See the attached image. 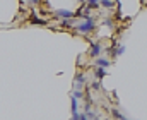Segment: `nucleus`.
Returning a JSON list of instances; mask_svg holds the SVG:
<instances>
[{"mask_svg": "<svg viewBox=\"0 0 147 120\" xmlns=\"http://www.w3.org/2000/svg\"><path fill=\"white\" fill-rule=\"evenodd\" d=\"M75 29H77L80 35H91V33L96 29V22H94V19H87V21H82L80 24H77Z\"/></svg>", "mask_w": 147, "mask_h": 120, "instance_id": "obj_1", "label": "nucleus"}, {"mask_svg": "<svg viewBox=\"0 0 147 120\" xmlns=\"http://www.w3.org/2000/svg\"><path fill=\"white\" fill-rule=\"evenodd\" d=\"M101 52H103V46H101V43H98V41L91 43V48H89V57H92V58H98V57L101 55Z\"/></svg>", "mask_w": 147, "mask_h": 120, "instance_id": "obj_2", "label": "nucleus"}, {"mask_svg": "<svg viewBox=\"0 0 147 120\" xmlns=\"http://www.w3.org/2000/svg\"><path fill=\"white\" fill-rule=\"evenodd\" d=\"M75 84H74V91H80V87L84 86V82H86V77H84V74H80V72H77L75 74V81H74Z\"/></svg>", "mask_w": 147, "mask_h": 120, "instance_id": "obj_3", "label": "nucleus"}, {"mask_svg": "<svg viewBox=\"0 0 147 120\" xmlns=\"http://www.w3.org/2000/svg\"><path fill=\"white\" fill-rule=\"evenodd\" d=\"M57 16L62 17V19H74V12L72 10H57Z\"/></svg>", "mask_w": 147, "mask_h": 120, "instance_id": "obj_4", "label": "nucleus"}, {"mask_svg": "<svg viewBox=\"0 0 147 120\" xmlns=\"http://www.w3.org/2000/svg\"><path fill=\"white\" fill-rule=\"evenodd\" d=\"M96 65L98 67H101V69H106V67H110V60L108 58H96Z\"/></svg>", "mask_w": 147, "mask_h": 120, "instance_id": "obj_5", "label": "nucleus"}, {"mask_svg": "<svg viewBox=\"0 0 147 120\" xmlns=\"http://www.w3.org/2000/svg\"><path fill=\"white\" fill-rule=\"evenodd\" d=\"M106 74H108V71H106V69H101V67H98V69L94 71V76H96L98 79H101V77H105Z\"/></svg>", "mask_w": 147, "mask_h": 120, "instance_id": "obj_6", "label": "nucleus"}, {"mask_svg": "<svg viewBox=\"0 0 147 120\" xmlns=\"http://www.w3.org/2000/svg\"><path fill=\"white\" fill-rule=\"evenodd\" d=\"M86 5L89 9H98L99 7V0H86Z\"/></svg>", "mask_w": 147, "mask_h": 120, "instance_id": "obj_7", "label": "nucleus"}, {"mask_svg": "<svg viewBox=\"0 0 147 120\" xmlns=\"http://www.w3.org/2000/svg\"><path fill=\"white\" fill-rule=\"evenodd\" d=\"M99 5H103L106 9H111V7H115V2L113 0H99Z\"/></svg>", "mask_w": 147, "mask_h": 120, "instance_id": "obj_8", "label": "nucleus"}, {"mask_svg": "<svg viewBox=\"0 0 147 120\" xmlns=\"http://www.w3.org/2000/svg\"><path fill=\"white\" fill-rule=\"evenodd\" d=\"M111 115H113L116 120H127V117H125L121 112H118V110H113V112H111Z\"/></svg>", "mask_w": 147, "mask_h": 120, "instance_id": "obj_9", "label": "nucleus"}, {"mask_svg": "<svg viewBox=\"0 0 147 120\" xmlns=\"http://www.w3.org/2000/svg\"><path fill=\"white\" fill-rule=\"evenodd\" d=\"M31 24H46V21L39 19V17H36V16H33V17H31Z\"/></svg>", "mask_w": 147, "mask_h": 120, "instance_id": "obj_10", "label": "nucleus"}, {"mask_svg": "<svg viewBox=\"0 0 147 120\" xmlns=\"http://www.w3.org/2000/svg\"><path fill=\"white\" fill-rule=\"evenodd\" d=\"M74 26V19H63L62 21V28H70Z\"/></svg>", "mask_w": 147, "mask_h": 120, "instance_id": "obj_11", "label": "nucleus"}, {"mask_svg": "<svg viewBox=\"0 0 147 120\" xmlns=\"http://www.w3.org/2000/svg\"><path fill=\"white\" fill-rule=\"evenodd\" d=\"M123 52H125V45H120V46L115 50V55H121Z\"/></svg>", "mask_w": 147, "mask_h": 120, "instance_id": "obj_12", "label": "nucleus"}, {"mask_svg": "<svg viewBox=\"0 0 147 120\" xmlns=\"http://www.w3.org/2000/svg\"><path fill=\"white\" fill-rule=\"evenodd\" d=\"M82 96H84L82 91H74V94H72V98H75V100H79V98H82Z\"/></svg>", "mask_w": 147, "mask_h": 120, "instance_id": "obj_13", "label": "nucleus"}, {"mask_svg": "<svg viewBox=\"0 0 147 120\" xmlns=\"http://www.w3.org/2000/svg\"><path fill=\"white\" fill-rule=\"evenodd\" d=\"M75 112H77V100L72 98V113H75Z\"/></svg>", "mask_w": 147, "mask_h": 120, "instance_id": "obj_14", "label": "nucleus"}, {"mask_svg": "<svg viewBox=\"0 0 147 120\" xmlns=\"http://www.w3.org/2000/svg\"><path fill=\"white\" fill-rule=\"evenodd\" d=\"M99 87H101L99 81H94V82H92V89H99Z\"/></svg>", "mask_w": 147, "mask_h": 120, "instance_id": "obj_15", "label": "nucleus"}, {"mask_svg": "<svg viewBox=\"0 0 147 120\" xmlns=\"http://www.w3.org/2000/svg\"><path fill=\"white\" fill-rule=\"evenodd\" d=\"M72 120H80V113H79V112L72 113Z\"/></svg>", "mask_w": 147, "mask_h": 120, "instance_id": "obj_16", "label": "nucleus"}, {"mask_svg": "<svg viewBox=\"0 0 147 120\" xmlns=\"http://www.w3.org/2000/svg\"><path fill=\"white\" fill-rule=\"evenodd\" d=\"M103 24H106V26H113V21L108 17V19H105V21H103Z\"/></svg>", "mask_w": 147, "mask_h": 120, "instance_id": "obj_17", "label": "nucleus"}, {"mask_svg": "<svg viewBox=\"0 0 147 120\" xmlns=\"http://www.w3.org/2000/svg\"><path fill=\"white\" fill-rule=\"evenodd\" d=\"M29 2H31L33 5H36V3H39V0H29Z\"/></svg>", "mask_w": 147, "mask_h": 120, "instance_id": "obj_18", "label": "nucleus"}, {"mask_svg": "<svg viewBox=\"0 0 147 120\" xmlns=\"http://www.w3.org/2000/svg\"><path fill=\"white\" fill-rule=\"evenodd\" d=\"M79 2H80V3H84V0H79Z\"/></svg>", "mask_w": 147, "mask_h": 120, "instance_id": "obj_19", "label": "nucleus"}]
</instances>
